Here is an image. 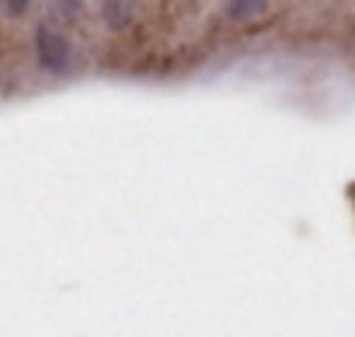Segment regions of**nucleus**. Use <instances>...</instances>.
<instances>
[{
  "label": "nucleus",
  "instance_id": "2",
  "mask_svg": "<svg viewBox=\"0 0 355 337\" xmlns=\"http://www.w3.org/2000/svg\"><path fill=\"white\" fill-rule=\"evenodd\" d=\"M4 8H8V15H21L28 8V0H4Z\"/></svg>",
  "mask_w": 355,
  "mask_h": 337
},
{
  "label": "nucleus",
  "instance_id": "1",
  "mask_svg": "<svg viewBox=\"0 0 355 337\" xmlns=\"http://www.w3.org/2000/svg\"><path fill=\"white\" fill-rule=\"evenodd\" d=\"M39 56L46 70H63L67 66V42L53 32V28H39Z\"/></svg>",
  "mask_w": 355,
  "mask_h": 337
}]
</instances>
